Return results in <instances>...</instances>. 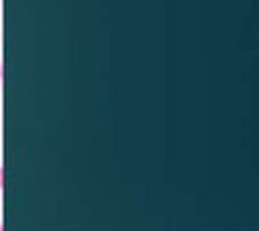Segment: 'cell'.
Returning <instances> with one entry per match:
<instances>
[{"label": "cell", "mask_w": 259, "mask_h": 231, "mask_svg": "<svg viewBox=\"0 0 259 231\" xmlns=\"http://www.w3.org/2000/svg\"><path fill=\"white\" fill-rule=\"evenodd\" d=\"M4 188V166L0 164V190Z\"/></svg>", "instance_id": "6da1fadb"}, {"label": "cell", "mask_w": 259, "mask_h": 231, "mask_svg": "<svg viewBox=\"0 0 259 231\" xmlns=\"http://www.w3.org/2000/svg\"><path fill=\"white\" fill-rule=\"evenodd\" d=\"M2 77H4V67H2V63H0V83H2Z\"/></svg>", "instance_id": "7a4b0ae2"}, {"label": "cell", "mask_w": 259, "mask_h": 231, "mask_svg": "<svg viewBox=\"0 0 259 231\" xmlns=\"http://www.w3.org/2000/svg\"><path fill=\"white\" fill-rule=\"evenodd\" d=\"M0 231H4V225H2V223H0Z\"/></svg>", "instance_id": "3957f363"}]
</instances>
